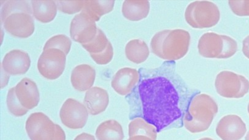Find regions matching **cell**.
<instances>
[{"instance_id": "cell-26", "label": "cell", "mask_w": 249, "mask_h": 140, "mask_svg": "<svg viewBox=\"0 0 249 140\" xmlns=\"http://www.w3.org/2000/svg\"><path fill=\"white\" fill-rule=\"evenodd\" d=\"M6 103L9 111L16 117L22 116L28 111V110L23 107L18 101L15 94V87L9 89Z\"/></svg>"}, {"instance_id": "cell-5", "label": "cell", "mask_w": 249, "mask_h": 140, "mask_svg": "<svg viewBox=\"0 0 249 140\" xmlns=\"http://www.w3.org/2000/svg\"><path fill=\"white\" fill-rule=\"evenodd\" d=\"M198 49L199 54L204 57L228 58L236 52L237 44L227 35L206 33L200 38Z\"/></svg>"}, {"instance_id": "cell-17", "label": "cell", "mask_w": 249, "mask_h": 140, "mask_svg": "<svg viewBox=\"0 0 249 140\" xmlns=\"http://www.w3.org/2000/svg\"><path fill=\"white\" fill-rule=\"evenodd\" d=\"M95 78L94 69L88 64H81L72 70L71 81L73 87L79 91H85L93 85Z\"/></svg>"}, {"instance_id": "cell-7", "label": "cell", "mask_w": 249, "mask_h": 140, "mask_svg": "<svg viewBox=\"0 0 249 140\" xmlns=\"http://www.w3.org/2000/svg\"><path fill=\"white\" fill-rule=\"evenodd\" d=\"M185 18L187 22L193 28H210L219 21L220 12L218 7L211 1H196L188 5Z\"/></svg>"}, {"instance_id": "cell-28", "label": "cell", "mask_w": 249, "mask_h": 140, "mask_svg": "<svg viewBox=\"0 0 249 140\" xmlns=\"http://www.w3.org/2000/svg\"><path fill=\"white\" fill-rule=\"evenodd\" d=\"M232 11L239 16H249V0H230Z\"/></svg>"}, {"instance_id": "cell-11", "label": "cell", "mask_w": 249, "mask_h": 140, "mask_svg": "<svg viewBox=\"0 0 249 140\" xmlns=\"http://www.w3.org/2000/svg\"><path fill=\"white\" fill-rule=\"evenodd\" d=\"M97 29L95 21L81 12L71 21L70 35L74 41L81 45L86 44L94 38Z\"/></svg>"}, {"instance_id": "cell-13", "label": "cell", "mask_w": 249, "mask_h": 140, "mask_svg": "<svg viewBox=\"0 0 249 140\" xmlns=\"http://www.w3.org/2000/svg\"><path fill=\"white\" fill-rule=\"evenodd\" d=\"M31 65L28 54L19 50H13L7 53L2 63L1 68L11 75L25 74Z\"/></svg>"}, {"instance_id": "cell-32", "label": "cell", "mask_w": 249, "mask_h": 140, "mask_svg": "<svg viewBox=\"0 0 249 140\" xmlns=\"http://www.w3.org/2000/svg\"><path fill=\"white\" fill-rule=\"evenodd\" d=\"M198 140H213L211 138H203L200 139Z\"/></svg>"}, {"instance_id": "cell-31", "label": "cell", "mask_w": 249, "mask_h": 140, "mask_svg": "<svg viewBox=\"0 0 249 140\" xmlns=\"http://www.w3.org/2000/svg\"><path fill=\"white\" fill-rule=\"evenodd\" d=\"M127 140H153L150 138L142 135L133 136L129 137Z\"/></svg>"}, {"instance_id": "cell-12", "label": "cell", "mask_w": 249, "mask_h": 140, "mask_svg": "<svg viewBox=\"0 0 249 140\" xmlns=\"http://www.w3.org/2000/svg\"><path fill=\"white\" fill-rule=\"evenodd\" d=\"M246 131L245 123L240 117L235 115L223 117L216 127V133L222 140H239Z\"/></svg>"}, {"instance_id": "cell-23", "label": "cell", "mask_w": 249, "mask_h": 140, "mask_svg": "<svg viewBox=\"0 0 249 140\" xmlns=\"http://www.w3.org/2000/svg\"><path fill=\"white\" fill-rule=\"evenodd\" d=\"M156 128L141 118H136L132 120L128 124V135L129 137L137 135L145 136L156 140L157 137Z\"/></svg>"}, {"instance_id": "cell-8", "label": "cell", "mask_w": 249, "mask_h": 140, "mask_svg": "<svg viewBox=\"0 0 249 140\" xmlns=\"http://www.w3.org/2000/svg\"><path fill=\"white\" fill-rule=\"evenodd\" d=\"M215 87L220 96L228 98L243 97L249 90V81L243 76L222 71L216 76Z\"/></svg>"}, {"instance_id": "cell-15", "label": "cell", "mask_w": 249, "mask_h": 140, "mask_svg": "<svg viewBox=\"0 0 249 140\" xmlns=\"http://www.w3.org/2000/svg\"><path fill=\"white\" fill-rule=\"evenodd\" d=\"M139 80V74L137 70L124 68L119 70L114 75L111 81V87L119 95L130 94Z\"/></svg>"}, {"instance_id": "cell-19", "label": "cell", "mask_w": 249, "mask_h": 140, "mask_svg": "<svg viewBox=\"0 0 249 140\" xmlns=\"http://www.w3.org/2000/svg\"><path fill=\"white\" fill-rule=\"evenodd\" d=\"M148 1L125 0L122 6L124 16L131 21H139L146 18L149 12Z\"/></svg>"}, {"instance_id": "cell-24", "label": "cell", "mask_w": 249, "mask_h": 140, "mask_svg": "<svg viewBox=\"0 0 249 140\" xmlns=\"http://www.w3.org/2000/svg\"><path fill=\"white\" fill-rule=\"evenodd\" d=\"M110 44L104 32L98 28L94 38L89 42L82 44V46L89 52L92 58L104 52Z\"/></svg>"}, {"instance_id": "cell-22", "label": "cell", "mask_w": 249, "mask_h": 140, "mask_svg": "<svg viewBox=\"0 0 249 140\" xmlns=\"http://www.w3.org/2000/svg\"><path fill=\"white\" fill-rule=\"evenodd\" d=\"M125 55L130 61L140 64L145 61L149 54V50L147 44L138 39L129 41L125 48Z\"/></svg>"}, {"instance_id": "cell-4", "label": "cell", "mask_w": 249, "mask_h": 140, "mask_svg": "<svg viewBox=\"0 0 249 140\" xmlns=\"http://www.w3.org/2000/svg\"><path fill=\"white\" fill-rule=\"evenodd\" d=\"M218 112L214 100L206 94H199L190 103L183 119L185 128L192 133L207 130Z\"/></svg>"}, {"instance_id": "cell-27", "label": "cell", "mask_w": 249, "mask_h": 140, "mask_svg": "<svg viewBox=\"0 0 249 140\" xmlns=\"http://www.w3.org/2000/svg\"><path fill=\"white\" fill-rule=\"evenodd\" d=\"M55 2L59 11L68 14H73L80 11L84 4V0H55Z\"/></svg>"}, {"instance_id": "cell-21", "label": "cell", "mask_w": 249, "mask_h": 140, "mask_svg": "<svg viewBox=\"0 0 249 140\" xmlns=\"http://www.w3.org/2000/svg\"><path fill=\"white\" fill-rule=\"evenodd\" d=\"M114 2L113 0H84L81 12L97 21L103 15L112 10Z\"/></svg>"}, {"instance_id": "cell-33", "label": "cell", "mask_w": 249, "mask_h": 140, "mask_svg": "<svg viewBox=\"0 0 249 140\" xmlns=\"http://www.w3.org/2000/svg\"><path fill=\"white\" fill-rule=\"evenodd\" d=\"M245 140H249V131L246 136Z\"/></svg>"}, {"instance_id": "cell-25", "label": "cell", "mask_w": 249, "mask_h": 140, "mask_svg": "<svg viewBox=\"0 0 249 140\" xmlns=\"http://www.w3.org/2000/svg\"><path fill=\"white\" fill-rule=\"evenodd\" d=\"M71 45L70 39L64 35H58L50 38L46 42L43 50L56 48L61 50L67 55L69 52Z\"/></svg>"}, {"instance_id": "cell-16", "label": "cell", "mask_w": 249, "mask_h": 140, "mask_svg": "<svg viewBox=\"0 0 249 140\" xmlns=\"http://www.w3.org/2000/svg\"><path fill=\"white\" fill-rule=\"evenodd\" d=\"M109 103V96L105 89L94 87L86 92L84 104L88 112L92 115H96L104 112Z\"/></svg>"}, {"instance_id": "cell-18", "label": "cell", "mask_w": 249, "mask_h": 140, "mask_svg": "<svg viewBox=\"0 0 249 140\" xmlns=\"http://www.w3.org/2000/svg\"><path fill=\"white\" fill-rule=\"evenodd\" d=\"M95 135L97 140H123L124 133L121 124L115 120L103 122L97 127Z\"/></svg>"}, {"instance_id": "cell-9", "label": "cell", "mask_w": 249, "mask_h": 140, "mask_svg": "<svg viewBox=\"0 0 249 140\" xmlns=\"http://www.w3.org/2000/svg\"><path fill=\"white\" fill-rule=\"evenodd\" d=\"M66 61V54L56 48L43 50L37 62L39 73L45 78L54 80L63 72Z\"/></svg>"}, {"instance_id": "cell-1", "label": "cell", "mask_w": 249, "mask_h": 140, "mask_svg": "<svg viewBox=\"0 0 249 140\" xmlns=\"http://www.w3.org/2000/svg\"><path fill=\"white\" fill-rule=\"evenodd\" d=\"M139 92L144 120L157 132L181 116L178 92L165 76L158 74L143 79L139 85Z\"/></svg>"}, {"instance_id": "cell-2", "label": "cell", "mask_w": 249, "mask_h": 140, "mask_svg": "<svg viewBox=\"0 0 249 140\" xmlns=\"http://www.w3.org/2000/svg\"><path fill=\"white\" fill-rule=\"evenodd\" d=\"M32 13L28 1H6L1 10V23L10 35L20 38H27L35 30Z\"/></svg>"}, {"instance_id": "cell-29", "label": "cell", "mask_w": 249, "mask_h": 140, "mask_svg": "<svg viewBox=\"0 0 249 140\" xmlns=\"http://www.w3.org/2000/svg\"><path fill=\"white\" fill-rule=\"evenodd\" d=\"M242 51L244 54L249 59V35L243 41Z\"/></svg>"}, {"instance_id": "cell-14", "label": "cell", "mask_w": 249, "mask_h": 140, "mask_svg": "<svg viewBox=\"0 0 249 140\" xmlns=\"http://www.w3.org/2000/svg\"><path fill=\"white\" fill-rule=\"evenodd\" d=\"M16 97L25 108L32 109L39 101V92L36 84L29 78H23L15 87Z\"/></svg>"}, {"instance_id": "cell-34", "label": "cell", "mask_w": 249, "mask_h": 140, "mask_svg": "<svg viewBox=\"0 0 249 140\" xmlns=\"http://www.w3.org/2000/svg\"><path fill=\"white\" fill-rule=\"evenodd\" d=\"M248 112L249 113V103L248 106Z\"/></svg>"}, {"instance_id": "cell-6", "label": "cell", "mask_w": 249, "mask_h": 140, "mask_svg": "<svg viewBox=\"0 0 249 140\" xmlns=\"http://www.w3.org/2000/svg\"><path fill=\"white\" fill-rule=\"evenodd\" d=\"M25 128L31 140H66L64 130L42 112L31 114Z\"/></svg>"}, {"instance_id": "cell-3", "label": "cell", "mask_w": 249, "mask_h": 140, "mask_svg": "<svg viewBox=\"0 0 249 140\" xmlns=\"http://www.w3.org/2000/svg\"><path fill=\"white\" fill-rule=\"evenodd\" d=\"M190 41V34L187 31L166 30L155 35L151 41V48L153 52L160 58L176 60L186 54Z\"/></svg>"}, {"instance_id": "cell-10", "label": "cell", "mask_w": 249, "mask_h": 140, "mask_svg": "<svg viewBox=\"0 0 249 140\" xmlns=\"http://www.w3.org/2000/svg\"><path fill=\"white\" fill-rule=\"evenodd\" d=\"M62 123L71 129L83 128L87 123L88 111L79 101L69 98L63 104L59 113Z\"/></svg>"}, {"instance_id": "cell-20", "label": "cell", "mask_w": 249, "mask_h": 140, "mask_svg": "<svg viewBox=\"0 0 249 140\" xmlns=\"http://www.w3.org/2000/svg\"><path fill=\"white\" fill-rule=\"evenodd\" d=\"M33 14L42 23L52 21L57 13V5L53 0H32Z\"/></svg>"}, {"instance_id": "cell-30", "label": "cell", "mask_w": 249, "mask_h": 140, "mask_svg": "<svg viewBox=\"0 0 249 140\" xmlns=\"http://www.w3.org/2000/svg\"><path fill=\"white\" fill-rule=\"evenodd\" d=\"M74 140H95V139L91 134L83 133L76 136Z\"/></svg>"}]
</instances>
